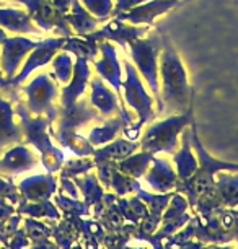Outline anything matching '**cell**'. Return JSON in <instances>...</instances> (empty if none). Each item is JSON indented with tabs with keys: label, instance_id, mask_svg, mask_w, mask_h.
Returning a JSON list of instances; mask_svg holds the SVG:
<instances>
[{
	"label": "cell",
	"instance_id": "obj_1",
	"mask_svg": "<svg viewBox=\"0 0 238 249\" xmlns=\"http://www.w3.org/2000/svg\"><path fill=\"white\" fill-rule=\"evenodd\" d=\"M163 112H186L191 107V85L183 60L171 41L163 36L158 65Z\"/></svg>",
	"mask_w": 238,
	"mask_h": 249
},
{
	"label": "cell",
	"instance_id": "obj_2",
	"mask_svg": "<svg viewBox=\"0 0 238 249\" xmlns=\"http://www.w3.org/2000/svg\"><path fill=\"white\" fill-rule=\"evenodd\" d=\"M15 114L20 117V125H21V130H23V135H25L26 142L39 150L46 168H48L49 171L59 170L64 160L62 152L51 143L49 135H48V127L53 124V121L46 116H33L31 112L28 111L26 105H23L21 101L17 103Z\"/></svg>",
	"mask_w": 238,
	"mask_h": 249
},
{
	"label": "cell",
	"instance_id": "obj_3",
	"mask_svg": "<svg viewBox=\"0 0 238 249\" xmlns=\"http://www.w3.org/2000/svg\"><path fill=\"white\" fill-rule=\"evenodd\" d=\"M163 43V35L153 33L150 36H144L129 43L130 59L137 69L139 75L150 88L153 98L157 100L158 109L162 112V96H160V80H158V65H160V51Z\"/></svg>",
	"mask_w": 238,
	"mask_h": 249
},
{
	"label": "cell",
	"instance_id": "obj_4",
	"mask_svg": "<svg viewBox=\"0 0 238 249\" xmlns=\"http://www.w3.org/2000/svg\"><path fill=\"white\" fill-rule=\"evenodd\" d=\"M98 117H100V114L92 106L90 100L80 98L71 106H60L57 116L59 127L57 132H55V137L60 140V143L65 145V147H71L78 155L92 153L88 143L75 134V129L80 127V125H85L87 122L98 119Z\"/></svg>",
	"mask_w": 238,
	"mask_h": 249
},
{
	"label": "cell",
	"instance_id": "obj_5",
	"mask_svg": "<svg viewBox=\"0 0 238 249\" xmlns=\"http://www.w3.org/2000/svg\"><path fill=\"white\" fill-rule=\"evenodd\" d=\"M21 91L26 96V107L33 116H46L53 122L57 121L59 107L55 101L60 96V90L53 73H38Z\"/></svg>",
	"mask_w": 238,
	"mask_h": 249
},
{
	"label": "cell",
	"instance_id": "obj_6",
	"mask_svg": "<svg viewBox=\"0 0 238 249\" xmlns=\"http://www.w3.org/2000/svg\"><path fill=\"white\" fill-rule=\"evenodd\" d=\"M193 121V109L183 112V114H173L165 121L155 122L150 125L142 139V147L147 152H168L175 153L178 150V135L186 125Z\"/></svg>",
	"mask_w": 238,
	"mask_h": 249
},
{
	"label": "cell",
	"instance_id": "obj_7",
	"mask_svg": "<svg viewBox=\"0 0 238 249\" xmlns=\"http://www.w3.org/2000/svg\"><path fill=\"white\" fill-rule=\"evenodd\" d=\"M124 72L126 78L123 80V98L137 114V129H141L146 122L155 117V111H153V100L155 98L147 91L144 80L132 62L124 60Z\"/></svg>",
	"mask_w": 238,
	"mask_h": 249
},
{
	"label": "cell",
	"instance_id": "obj_8",
	"mask_svg": "<svg viewBox=\"0 0 238 249\" xmlns=\"http://www.w3.org/2000/svg\"><path fill=\"white\" fill-rule=\"evenodd\" d=\"M17 2L25 5L31 20L41 31L55 33L62 37L72 36V28L65 20V15L54 5L53 0H17Z\"/></svg>",
	"mask_w": 238,
	"mask_h": 249
},
{
	"label": "cell",
	"instance_id": "obj_9",
	"mask_svg": "<svg viewBox=\"0 0 238 249\" xmlns=\"http://www.w3.org/2000/svg\"><path fill=\"white\" fill-rule=\"evenodd\" d=\"M38 46V41L30 39L21 35L10 36L3 39L2 46H0V72H2L3 78L7 83L20 72L23 62L26 60L28 54Z\"/></svg>",
	"mask_w": 238,
	"mask_h": 249
},
{
	"label": "cell",
	"instance_id": "obj_10",
	"mask_svg": "<svg viewBox=\"0 0 238 249\" xmlns=\"http://www.w3.org/2000/svg\"><path fill=\"white\" fill-rule=\"evenodd\" d=\"M65 43V37L62 36H57V37H46V39H41L38 41V46L28 54L26 60L23 62L20 72H18L15 77L10 80L8 83V88H13L17 90L18 87L21 85L25 80L30 77V75L38 70L44 65H48L53 62L54 55L62 51V46Z\"/></svg>",
	"mask_w": 238,
	"mask_h": 249
},
{
	"label": "cell",
	"instance_id": "obj_11",
	"mask_svg": "<svg viewBox=\"0 0 238 249\" xmlns=\"http://www.w3.org/2000/svg\"><path fill=\"white\" fill-rule=\"evenodd\" d=\"M93 67L98 77L103 78L113 88L119 100H123V70L114 44H111L110 41H103L100 44V59L93 60Z\"/></svg>",
	"mask_w": 238,
	"mask_h": 249
},
{
	"label": "cell",
	"instance_id": "obj_12",
	"mask_svg": "<svg viewBox=\"0 0 238 249\" xmlns=\"http://www.w3.org/2000/svg\"><path fill=\"white\" fill-rule=\"evenodd\" d=\"M148 28L150 26H137V25H130L128 21H121L118 18H113L110 23L101 28L90 33L95 37L98 43H103V41H110V43H118L124 51H128L129 43L139 39V37L147 36Z\"/></svg>",
	"mask_w": 238,
	"mask_h": 249
},
{
	"label": "cell",
	"instance_id": "obj_13",
	"mask_svg": "<svg viewBox=\"0 0 238 249\" xmlns=\"http://www.w3.org/2000/svg\"><path fill=\"white\" fill-rule=\"evenodd\" d=\"M88 87H90V103L98 111V114L110 117L119 111L132 122V116L124 109V106L121 105V100L118 98V95H116L113 88H111L103 78L101 77L90 78V85Z\"/></svg>",
	"mask_w": 238,
	"mask_h": 249
},
{
	"label": "cell",
	"instance_id": "obj_14",
	"mask_svg": "<svg viewBox=\"0 0 238 249\" xmlns=\"http://www.w3.org/2000/svg\"><path fill=\"white\" fill-rule=\"evenodd\" d=\"M181 0H148V2L130 8L128 12H123L113 18H118L121 21H128L130 25L137 26H152L158 17L165 15L175 8Z\"/></svg>",
	"mask_w": 238,
	"mask_h": 249
},
{
	"label": "cell",
	"instance_id": "obj_15",
	"mask_svg": "<svg viewBox=\"0 0 238 249\" xmlns=\"http://www.w3.org/2000/svg\"><path fill=\"white\" fill-rule=\"evenodd\" d=\"M92 70L90 62L87 59H77L75 67H73V75L71 82L60 90V106H71L75 101L85 95L88 85H90Z\"/></svg>",
	"mask_w": 238,
	"mask_h": 249
},
{
	"label": "cell",
	"instance_id": "obj_16",
	"mask_svg": "<svg viewBox=\"0 0 238 249\" xmlns=\"http://www.w3.org/2000/svg\"><path fill=\"white\" fill-rule=\"evenodd\" d=\"M21 125L15 122V109L12 101L0 95V153L13 143L21 142Z\"/></svg>",
	"mask_w": 238,
	"mask_h": 249
},
{
	"label": "cell",
	"instance_id": "obj_17",
	"mask_svg": "<svg viewBox=\"0 0 238 249\" xmlns=\"http://www.w3.org/2000/svg\"><path fill=\"white\" fill-rule=\"evenodd\" d=\"M38 164V158L26 148L25 145H15L8 148L3 157L0 158V173L2 175H18V173L28 171Z\"/></svg>",
	"mask_w": 238,
	"mask_h": 249
},
{
	"label": "cell",
	"instance_id": "obj_18",
	"mask_svg": "<svg viewBox=\"0 0 238 249\" xmlns=\"http://www.w3.org/2000/svg\"><path fill=\"white\" fill-rule=\"evenodd\" d=\"M0 28L17 33V35H41L43 33L35 25L26 10L10 7H0Z\"/></svg>",
	"mask_w": 238,
	"mask_h": 249
},
{
	"label": "cell",
	"instance_id": "obj_19",
	"mask_svg": "<svg viewBox=\"0 0 238 249\" xmlns=\"http://www.w3.org/2000/svg\"><path fill=\"white\" fill-rule=\"evenodd\" d=\"M65 20L77 36H85L98 30L100 21L80 3V0H72L71 10L65 13Z\"/></svg>",
	"mask_w": 238,
	"mask_h": 249
},
{
	"label": "cell",
	"instance_id": "obj_20",
	"mask_svg": "<svg viewBox=\"0 0 238 249\" xmlns=\"http://www.w3.org/2000/svg\"><path fill=\"white\" fill-rule=\"evenodd\" d=\"M100 44L92 35L69 36L65 37L62 51L75 55V59H87L88 62H93L96 60V55H100Z\"/></svg>",
	"mask_w": 238,
	"mask_h": 249
},
{
	"label": "cell",
	"instance_id": "obj_21",
	"mask_svg": "<svg viewBox=\"0 0 238 249\" xmlns=\"http://www.w3.org/2000/svg\"><path fill=\"white\" fill-rule=\"evenodd\" d=\"M54 187H55V181L51 175L33 176V178H28L25 181H21L20 191L26 199L41 200V199H48L54 192Z\"/></svg>",
	"mask_w": 238,
	"mask_h": 249
},
{
	"label": "cell",
	"instance_id": "obj_22",
	"mask_svg": "<svg viewBox=\"0 0 238 249\" xmlns=\"http://www.w3.org/2000/svg\"><path fill=\"white\" fill-rule=\"evenodd\" d=\"M126 124H129V121L121 114L119 117H116V119H113V121H106L101 127L93 129L90 132L88 140H90L93 145L106 143V142H110V140H113L116 135L119 134V130L124 129Z\"/></svg>",
	"mask_w": 238,
	"mask_h": 249
},
{
	"label": "cell",
	"instance_id": "obj_23",
	"mask_svg": "<svg viewBox=\"0 0 238 249\" xmlns=\"http://www.w3.org/2000/svg\"><path fill=\"white\" fill-rule=\"evenodd\" d=\"M153 168L148 173L147 181L155 187V189H168L175 184L176 176L171 166L168 164L165 160H153Z\"/></svg>",
	"mask_w": 238,
	"mask_h": 249
},
{
	"label": "cell",
	"instance_id": "obj_24",
	"mask_svg": "<svg viewBox=\"0 0 238 249\" xmlns=\"http://www.w3.org/2000/svg\"><path fill=\"white\" fill-rule=\"evenodd\" d=\"M51 64H53V77L57 80V83L65 87L71 82V78L73 75V67H75L72 54L65 53V51H59V53L54 55Z\"/></svg>",
	"mask_w": 238,
	"mask_h": 249
},
{
	"label": "cell",
	"instance_id": "obj_25",
	"mask_svg": "<svg viewBox=\"0 0 238 249\" xmlns=\"http://www.w3.org/2000/svg\"><path fill=\"white\" fill-rule=\"evenodd\" d=\"M175 161L178 164L180 176L183 178V179L189 178L194 173L196 168H198V163H196L193 153H191V130H188V132L183 135V148H181V152H178V155L175 157Z\"/></svg>",
	"mask_w": 238,
	"mask_h": 249
},
{
	"label": "cell",
	"instance_id": "obj_26",
	"mask_svg": "<svg viewBox=\"0 0 238 249\" xmlns=\"http://www.w3.org/2000/svg\"><path fill=\"white\" fill-rule=\"evenodd\" d=\"M80 3L98 21H106L110 18H113V0H80Z\"/></svg>",
	"mask_w": 238,
	"mask_h": 249
},
{
	"label": "cell",
	"instance_id": "obj_27",
	"mask_svg": "<svg viewBox=\"0 0 238 249\" xmlns=\"http://www.w3.org/2000/svg\"><path fill=\"white\" fill-rule=\"evenodd\" d=\"M152 160V153L147 152V153H141V155H135V157L126 160L119 164V168L126 173H129V175L132 176H141L144 171H146V168L148 166V163H150Z\"/></svg>",
	"mask_w": 238,
	"mask_h": 249
},
{
	"label": "cell",
	"instance_id": "obj_28",
	"mask_svg": "<svg viewBox=\"0 0 238 249\" xmlns=\"http://www.w3.org/2000/svg\"><path fill=\"white\" fill-rule=\"evenodd\" d=\"M148 2V0H116L114 2V8H113V17L119 15L123 12H128L130 8L142 5V3Z\"/></svg>",
	"mask_w": 238,
	"mask_h": 249
},
{
	"label": "cell",
	"instance_id": "obj_29",
	"mask_svg": "<svg viewBox=\"0 0 238 249\" xmlns=\"http://www.w3.org/2000/svg\"><path fill=\"white\" fill-rule=\"evenodd\" d=\"M0 197L17 200V189H15V186H13L10 181H5L3 178H0Z\"/></svg>",
	"mask_w": 238,
	"mask_h": 249
},
{
	"label": "cell",
	"instance_id": "obj_30",
	"mask_svg": "<svg viewBox=\"0 0 238 249\" xmlns=\"http://www.w3.org/2000/svg\"><path fill=\"white\" fill-rule=\"evenodd\" d=\"M5 37H7L5 30H3V28H0V46H2V43H3V39H5ZM0 90H3V91L8 90V83H7V80L3 78L2 72H0Z\"/></svg>",
	"mask_w": 238,
	"mask_h": 249
},
{
	"label": "cell",
	"instance_id": "obj_31",
	"mask_svg": "<svg viewBox=\"0 0 238 249\" xmlns=\"http://www.w3.org/2000/svg\"><path fill=\"white\" fill-rule=\"evenodd\" d=\"M53 2H54V5L57 7L59 10L64 13V15H65V13H67L69 10H71L72 0H53Z\"/></svg>",
	"mask_w": 238,
	"mask_h": 249
},
{
	"label": "cell",
	"instance_id": "obj_32",
	"mask_svg": "<svg viewBox=\"0 0 238 249\" xmlns=\"http://www.w3.org/2000/svg\"><path fill=\"white\" fill-rule=\"evenodd\" d=\"M12 212V209L8 205H0V218L5 217V215H8Z\"/></svg>",
	"mask_w": 238,
	"mask_h": 249
},
{
	"label": "cell",
	"instance_id": "obj_33",
	"mask_svg": "<svg viewBox=\"0 0 238 249\" xmlns=\"http://www.w3.org/2000/svg\"><path fill=\"white\" fill-rule=\"evenodd\" d=\"M0 205H7V204H5V202H3L2 199H0Z\"/></svg>",
	"mask_w": 238,
	"mask_h": 249
},
{
	"label": "cell",
	"instance_id": "obj_34",
	"mask_svg": "<svg viewBox=\"0 0 238 249\" xmlns=\"http://www.w3.org/2000/svg\"><path fill=\"white\" fill-rule=\"evenodd\" d=\"M186 2H193V0H186Z\"/></svg>",
	"mask_w": 238,
	"mask_h": 249
}]
</instances>
